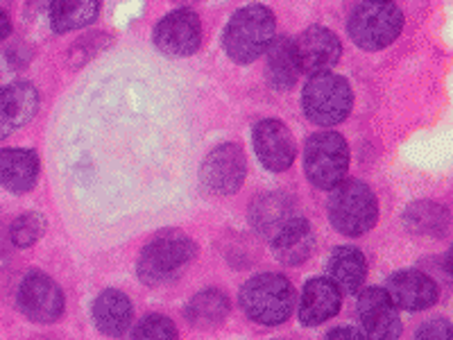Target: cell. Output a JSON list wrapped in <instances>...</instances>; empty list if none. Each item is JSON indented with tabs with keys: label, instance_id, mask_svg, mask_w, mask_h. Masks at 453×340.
Returning a JSON list of instances; mask_svg holds the SVG:
<instances>
[{
	"label": "cell",
	"instance_id": "cell-23",
	"mask_svg": "<svg viewBox=\"0 0 453 340\" xmlns=\"http://www.w3.org/2000/svg\"><path fill=\"white\" fill-rule=\"evenodd\" d=\"M229 311H232V305H229V298L222 290L206 289L188 299L184 315L191 327L200 331H209L220 327L229 318Z\"/></svg>",
	"mask_w": 453,
	"mask_h": 340
},
{
	"label": "cell",
	"instance_id": "cell-27",
	"mask_svg": "<svg viewBox=\"0 0 453 340\" xmlns=\"http://www.w3.org/2000/svg\"><path fill=\"white\" fill-rule=\"evenodd\" d=\"M132 336H134V338H141V340H150V338L170 340V338H177V336H180V331H177L175 322H173L168 315L150 313V315H145V318H141V322L134 327Z\"/></svg>",
	"mask_w": 453,
	"mask_h": 340
},
{
	"label": "cell",
	"instance_id": "cell-33",
	"mask_svg": "<svg viewBox=\"0 0 453 340\" xmlns=\"http://www.w3.org/2000/svg\"><path fill=\"white\" fill-rule=\"evenodd\" d=\"M367 3H390V0H367Z\"/></svg>",
	"mask_w": 453,
	"mask_h": 340
},
{
	"label": "cell",
	"instance_id": "cell-17",
	"mask_svg": "<svg viewBox=\"0 0 453 340\" xmlns=\"http://www.w3.org/2000/svg\"><path fill=\"white\" fill-rule=\"evenodd\" d=\"M273 243V254L283 266H302L313 257L318 248V238H315L313 227L306 218L295 216L270 238Z\"/></svg>",
	"mask_w": 453,
	"mask_h": 340
},
{
	"label": "cell",
	"instance_id": "cell-9",
	"mask_svg": "<svg viewBox=\"0 0 453 340\" xmlns=\"http://www.w3.org/2000/svg\"><path fill=\"white\" fill-rule=\"evenodd\" d=\"M19 309L27 320L36 325H52L62 318L66 311V298L59 283L46 273H30L21 282V289L16 295Z\"/></svg>",
	"mask_w": 453,
	"mask_h": 340
},
{
	"label": "cell",
	"instance_id": "cell-18",
	"mask_svg": "<svg viewBox=\"0 0 453 340\" xmlns=\"http://www.w3.org/2000/svg\"><path fill=\"white\" fill-rule=\"evenodd\" d=\"M295 212H297V206H295V200L288 193L270 191L254 197L252 205H250L248 218L250 225H252L263 238H273L290 218L297 216Z\"/></svg>",
	"mask_w": 453,
	"mask_h": 340
},
{
	"label": "cell",
	"instance_id": "cell-30",
	"mask_svg": "<svg viewBox=\"0 0 453 340\" xmlns=\"http://www.w3.org/2000/svg\"><path fill=\"white\" fill-rule=\"evenodd\" d=\"M326 338H351V340H365V334L361 329H354V327H338V329H331L326 334Z\"/></svg>",
	"mask_w": 453,
	"mask_h": 340
},
{
	"label": "cell",
	"instance_id": "cell-29",
	"mask_svg": "<svg viewBox=\"0 0 453 340\" xmlns=\"http://www.w3.org/2000/svg\"><path fill=\"white\" fill-rule=\"evenodd\" d=\"M451 336V322L447 318H433L426 325H422L415 334V338L422 340H447Z\"/></svg>",
	"mask_w": 453,
	"mask_h": 340
},
{
	"label": "cell",
	"instance_id": "cell-31",
	"mask_svg": "<svg viewBox=\"0 0 453 340\" xmlns=\"http://www.w3.org/2000/svg\"><path fill=\"white\" fill-rule=\"evenodd\" d=\"M12 32V19L3 7H0V42H5Z\"/></svg>",
	"mask_w": 453,
	"mask_h": 340
},
{
	"label": "cell",
	"instance_id": "cell-10",
	"mask_svg": "<svg viewBox=\"0 0 453 340\" xmlns=\"http://www.w3.org/2000/svg\"><path fill=\"white\" fill-rule=\"evenodd\" d=\"M152 42L168 57H191L202 46V21L191 7L170 12L155 26Z\"/></svg>",
	"mask_w": 453,
	"mask_h": 340
},
{
	"label": "cell",
	"instance_id": "cell-16",
	"mask_svg": "<svg viewBox=\"0 0 453 340\" xmlns=\"http://www.w3.org/2000/svg\"><path fill=\"white\" fill-rule=\"evenodd\" d=\"M39 112V91L30 82L0 89V141L26 128Z\"/></svg>",
	"mask_w": 453,
	"mask_h": 340
},
{
	"label": "cell",
	"instance_id": "cell-24",
	"mask_svg": "<svg viewBox=\"0 0 453 340\" xmlns=\"http://www.w3.org/2000/svg\"><path fill=\"white\" fill-rule=\"evenodd\" d=\"M403 225L411 234L442 238L449 234V209L433 200H418L406 206Z\"/></svg>",
	"mask_w": 453,
	"mask_h": 340
},
{
	"label": "cell",
	"instance_id": "cell-25",
	"mask_svg": "<svg viewBox=\"0 0 453 340\" xmlns=\"http://www.w3.org/2000/svg\"><path fill=\"white\" fill-rule=\"evenodd\" d=\"M100 16V0H50V26L57 35L82 30Z\"/></svg>",
	"mask_w": 453,
	"mask_h": 340
},
{
	"label": "cell",
	"instance_id": "cell-2",
	"mask_svg": "<svg viewBox=\"0 0 453 340\" xmlns=\"http://www.w3.org/2000/svg\"><path fill=\"white\" fill-rule=\"evenodd\" d=\"M242 313L263 327H279L293 315L297 293L288 277L279 273H261L250 277L238 290Z\"/></svg>",
	"mask_w": 453,
	"mask_h": 340
},
{
	"label": "cell",
	"instance_id": "cell-11",
	"mask_svg": "<svg viewBox=\"0 0 453 340\" xmlns=\"http://www.w3.org/2000/svg\"><path fill=\"white\" fill-rule=\"evenodd\" d=\"M252 143L261 166L270 173H286L297 159L293 132L279 119L258 120L252 129Z\"/></svg>",
	"mask_w": 453,
	"mask_h": 340
},
{
	"label": "cell",
	"instance_id": "cell-12",
	"mask_svg": "<svg viewBox=\"0 0 453 340\" xmlns=\"http://www.w3.org/2000/svg\"><path fill=\"white\" fill-rule=\"evenodd\" d=\"M356 313L361 320V331L365 338L374 340H395L402 336L403 325L399 318V309L392 302L386 289L372 286L358 295Z\"/></svg>",
	"mask_w": 453,
	"mask_h": 340
},
{
	"label": "cell",
	"instance_id": "cell-3",
	"mask_svg": "<svg viewBox=\"0 0 453 340\" xmlns=\"http://www.w3.org/2000/svg\"><path fill=\"white\" fill-rule=\"evenodd\" d=\"M277 36V19L265 5H245L229 19L222 35V48L232 62L248 66L257 62Z\"/></svg>",
	"mask_w": 453,
	"mask_h": 340
},
{
	"label": "cell",
	"instance_id": "cell-22",
	"mask_svg": "<svg viewBox=\"0 0 453 340\" xmlns=\"http://www.w3.org/2000/svg\"><path fill=\"white\" fill-rule=\"evenodd\" d=\"M268 64H265V80L274 91H290L302 75L295 59V46L290 36H274L268 46Z\"/></svg>",
	"mask_w": 453,
	"mask_h": 340
},
{
	"label": "cell",
	"instance_id": "cell-6",
	"mask_svg": "<svg viewBox=\"0 0 453 340\" xmlns=\"http://www.w3.org/2000/svg\"><path fill=\"white\" fill-rule=\"evenodd\" d=\"M349 164V145L338 132H318L306 139L304 173L315 189L331 191L345 180Z\"/></svg>",
	"mask_w": 453,
	"mask_h": 340
},
{
	"label": "cell",
	"instance_id": "cell-32",
	"mask_svg": "<svg viewBox=\"0 0 453 340\" xmlns=\"http://www.w3.org/2000/svg\"><path fill=\"white\" fill-rule=\"evenodd\" d=\"M173 3H177V5H193L197 0H173Z\"/></svg>",
	"mask_w": 453,
	"mask_h": 340
},
{
	"label": "cell",
	"instance_id": "cell-5",
	"mask_svg": "<svg viewBox=\"0 0 453 340\" xmlns=\"http://www.w3.org/2000/svg\"><path fill=\"white\" fill-rule=\"evenodd\" d=\"M304 116L319 128L345 123L354 109V91L342 75L322 71L311 75L302 91Z\"/></svg>",
	"mask_w": 453,
	"mask_h": 340
},
{
	"label": "cell",
	"instance_id": "cell-21",
	"mask_svg": "<svg viewBox=\"0 0 453 340\" xmlns=\"http://www.w3.org/2000/svg\"><path fill=\"white\" fill-rule=\"evenodd\" d=\"M326 273L342 295L358 293L367 277L365 254L358 248H351V245H340L329 254Z\"/></svg>",
	"mask_w": 453,
	"mask_h": 340
},
{
	"label": "cell",
	"instance_id": "cell-1",
	"mask_svg": "<svg viewBox=\"0 0 453 340\" xmlns=\"http://www.w3.org/2000/svg\"><path fill=\"white\" fill-rule=\"evenodd\" d=\"M197 243L181 229H161L143 245L136 274L150 289L173 283L196 261Z\"/></svg>",
	"mask_w": 453,
	"mask_h": 340
},
{
	"label": "cell",
	"instance_id": "cell-20",
	"mask_svg": "<svg viewBox=\"0 0 453 340\" xmlns=\"http://www.w3.org/2000/svg\"><path fill=\"white\" fill-rule=\"evenodd\" d=\"M93 320L100 334L123 336L134 320L132 299L119 289H107L93 302Z\"/></svg>",
	"mask_w": 453,
	"mask_h": 340
},
{
	"label": "cell",
	"instance_id": "cell-26",
	"mask_svg": "<svg viewBox=\"0 0 453 340\" xmlns=\"http://www.w3.org/2000/svg\"><path fill=\"white\" fill-rule=\"evenodd\" d=\"M46 229H48V220L43 213L27 212L12 222L10 238L16 248L26 250V248H32V245H35L43 234H46Z\"/></svg>",
	"mask_w": 453,
	"mask_h": 340
},
{
	"label": "cell",
	"instance_id": "cell-14",
	"mask_svg": "<svg viewBox=\"0 0 453 340\" xmlns=\"http://www.w3.org/2000/svg\"><path fill=\"white\" fill-rule=\"evenodd\" d=\"M388 295L402 311H426L440 299V289L431 274L422 270H399L388 279Z\"/></svg>",
	"mask_w": 453,
	"mask_h": 340
},
{
	"label": "cell",
	"instance_id": "cell-4",
	"mask_svg": "<svg viewBox=\"0 0 453 340\" xmlns=\"http://www.w3.org/2000/svg\"><path fill=\"white\" fill-rule=\"evenodd\" d=\"M326 212L335 232L358 238L374 229L379 222V200L365 182L342 180L331 189Z\"/></svg>",
	"mask_w": 453,
	"mask_h": 340
},
{
	"label": "cell",
	"instance_id": "cell-8",
	"mask_svg": "<svg viewBox=\"0 0 453 340\" xmlns=\"http://www.w3.org/2000/svg\"><path fill=\"white\" fill-rule=\"evenodd\" d=\"M248 180V159L238 143H220L200 166V184L213 196H234Z\"/></svg>",
	"mask_w": 453,
	"mask_h": 340
},
{
	"label": "cell",
	"instance_id": "cell-13",
	"mask_svg": "<svg viewBox=\"0 0 453 340\" xmlns=\"http://www.w3.org/2000/svg\"><path fill=\"white\" fill-rule=\"evenodd\" d=\"M295 46V59H297L299 73L315 75V73L329 71L342 57V43L325 26H311L299 35Z\"/></svg>",
	"mask_w": 453,
	"mask_h": 340
},
{
	"label": "cell",
	"instance_id": "cell-28",
	"mask_svg": "<svg viewBox=\"0 0 453 340\" xmlns=\"http://www.w3.org/2000/svg\"><path fill=\"white\" fill-rule=\"evenodd\" d=\"M103 42L109 43L111 39L104 35H87L82 36L80 42L73 43L71 55H68L71 66H82V64H87L93 55H98V52L103 50Z\"/></svg>",
	"mask_w": 453,
	"mask_h": 340
},
{
	"label": "cell",
	"instance_id": "cell-7",
	"mask_svg": "<svg viewBox=\"0 0 453 340\" xmlns=\"http://www.w3.org/2000/svg\"><path fill=\"white\" fill-rule=\"evenodd\" d=\"M403 30V12L395 3H363L354 7L347 32L361 50L376 52L390 46Z\"/></svg>",
	"mask_w": 453,
	"mask_h": 340
},
{
	"label": "cell",
	"instance_id": "cell-19",
	"mask_svg": "<svg viewBox=\"0 0 453 340\" xmlns=\"http://www.w3.org/2000/svg\"><path fill=\"white\" fill-rule=\"evenodd\" d=\"M39 180V155L27 148L0 150V186L14 196L32 191Z\"/></svg>",
	"mask_w": 453,
	"mask_h": 340
},
{
	"label": "cell",
	"instance_id": "cell-15",
	"mask_svg": "<svg viewBox=\"0 0 453 340\" xmlns=\"http://www.w3.org/2000/svg\"><path fill=\"white\" fill-rule=\"evenodd\" d=\"M342 306V293L329 277H315L304 283L299 298V322L304 327H319L335 318Z\"/></svg>",
	"mask_w": 453,
	"mask_h": 340
}]
</instances>
